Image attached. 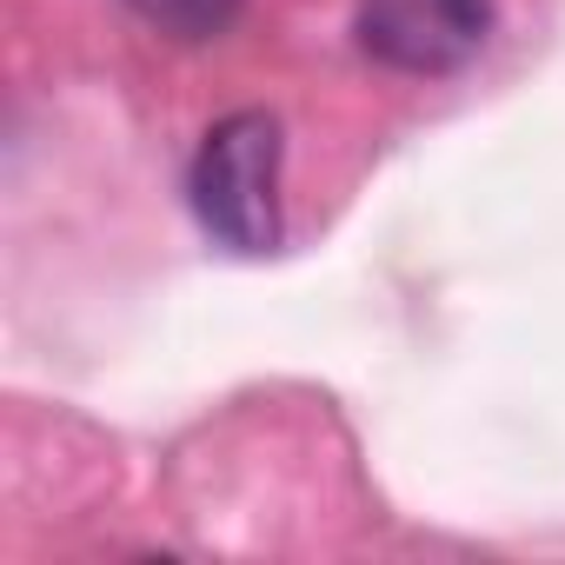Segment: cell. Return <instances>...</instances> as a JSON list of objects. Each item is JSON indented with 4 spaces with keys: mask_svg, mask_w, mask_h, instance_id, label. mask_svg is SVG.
<instances>
[{
    "mask_svg": "<svg viewBox=\"0 0 565 565\" xmlns=\"http://www.w3.org/2000/svg\"><path fill=\"white\" fill-rule=\"evenodd\" d=\"M279 160H287V140H279V120L266 107H239L206 127L186 193H193L200 226L220 246L233 253L279 246Z\"/></svg>",
    "mask_w": 565,
    "mask_h": 565,
    "instance_id": "1",
    "label": "cell"
},
{
    "mask_svg": "<svg viewBox=\"0 0 565 565\" xmlns=\"http://www.w3.org/2000/svg\"><path fill=\"white\" fill-rule=\"evenodd\" d=\"M360 47L413 81L459 74L486 34H492V0H360Z\"/></svg>",
    "mask_w": 565,
    "mask_h": 565,
    "instance_id": "2",
    "label": "cell"
},
{
    "mask_svg": "<svg viewBox=\"0 0 565 565\" xmlns=\"http://www.w3.org/2000/svg\"><path fill=\"white\" fill-rule=\"evenodd\" d=\"M127 8L147 28H160L167 41H220L239 21L246 0H127Z\"/></svg>",
    "mask_w": 565,
    "mask_h": 565,
    "instance_id": "3",
    "label": "cell"
}]
</instances>
